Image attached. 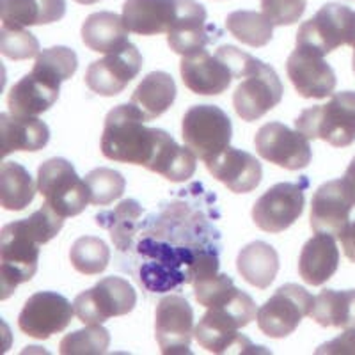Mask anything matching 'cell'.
Returning a JSON list of instances; mask_svg holds the SVG:
<instances>
[{
  "label": "cell",
  "instance_id": "40",
  "mask_svg": "<svg viewBox=\"0 0 355 355\" xmlns=\"http://www.w3.org/2000/svg\"><path fill=\"white\" fill-rule=\"evenodd\" d=\"M306 0H261V9L274 27L293 25L306 11Z\"/></svg>",
  "mask_w": 355,
  "mask_h": 355
},
{
  "label": "cell",
  "instance_id": "12",
  "mask_svg": "<svg viewBox=\"0 0 355 355\" xmlns=\"http://www.w3.org/2000/svg\"><path fill=\"white\" fill-rule=\"evenodd\" d=\"M75 307L55 291H37L28 297L18 316V327L34 339H49L66 331L71 323Z\"/></svg>",
  "mask_w": 355,
  "mask_h": 355
},
{
  "label": "cell",
  "instance_id": "19",
  "mask_svg": "<svg viewBox=\"0 0 355 355\" xmlns=\"http://www.w3.org/2000/svg\"><path fill=\"white\" fill-rule=\"evenodd\" d=\"M182 80L196 94L202 96H217L227 91L234 75L222 57L211 55L206 50L183 55L180 62Z\"/></svg>",
  "mask_w": 355,
  "mask_h": 355
},
{
  "label": "cell",
  "instance_id": "33",
  "mask_svg": "<svg viewBox=\"0 0 355 355\" xmlns=\"http://www.w3.org/2000/svg\"><path fill=\"white\" fill-rule=\"evenodd\" d=\"M226 27L239 41L252 49H261L268 44L274 36V24L256 11H234L227 15Z\"/></svg>",
  "mask_w": 355,
  "mask_h": 355
},
{
  "label": "cell",
  "instance_id": "9",
  "mask_svg": "<svg viewBox=\"0 0 355 355\" xmlns=\"http://www.w3.org/2000/svg\"><path fill=\"white\" fill-rule=\"evenodd\" d=\"M315 297L299 284L277 288L270 299L258 309V327L268 338L283 339L293 334L306 316H311Z\"/></svg>",
  "mask_w": 355,
  "mask_h": 355
},
{
  "label": "cell",
  "instance_id": "20",
  "mask_svg": "<svg viewBox=\"0 0 355 355\" xmlns=\"http://www.w3.org/2000/svg\"><path fill=\"white\" fill-rule=\"evenodd\" d=\"M206 169L234 194H249L261 183L263 178L259 160L247 151L236 150L231 146L214 160L206 162Z\"/></svg>",
  "mask_w": 355,
  "mask_h": 355
},
{
  "label": "cell",
  "instance_id": "1",
  "mask_svg": "<svg viewBox=\"0 0 355 355\" xmlns=\"http://www.w3.org/2000/svg\"><path fill=\"white\" fill-rule=\"evenodd\" d=\"M64 226V217L57 214L49 202L28 218L6 224L0 233V277L6 300L20 284L28 283L37 272L40 245L55 239Z\"/></svg>",
  "mask_w": 355,
  "mask_h": 355
},
{
  "label": "cell",
  "instance_id": "15",
  "mask_svg": "<svg viewBox=\"0 0 355 355\" xmlns=\"http://www.w3.org/2000/svg\"><path fill=\"white\" fill-rule=\"evenodd\" d=\"M284 89L281 78L272 66L259 62L258 68L236 87L233 107L242 121H258L283 100Z\"/></svg>",
  "mask_w": 355,
  "mask_h": 355
},
{
  "label": "cell",
  "instance_id": "30",
  "mask_svg": "<svg viewBox=\"0 0 355 355\" xmlns=\"http://www.w3.org/2000/svg\"><path fill=\"white\" fill-rule=\"evenodd\" d=\"M311 316L322 327L355 329V290L320 291Z\"/></svg>",
  "mask_w": 355,
  "mask_h": 355
},
{
  "label": "cell",
  "instance_id": "2",
  "mask_svg": "<svg viewBox=\"0 0 355 355\" xmlns=\"http://www.w3.org/2000/svg\"><path fill=\"white\" fill-rule=\"evenodd\" d=\"M144 114L133 105H117L107 114L101 153L109 160L119 164H133L148 169L158 142V128H148Z\"/></svg>",
  "mask_w": 355,
  "mask_h": 355
},
{
  "label": "cell",
  "instance_id": "26",
  "mask_svg": "<svg viewBox=\"0 0 355 355\" xmlns=\"http://www.w3.org/2000/svg\"><path fill=\"white\" fill-rule=\"evenodd\" d=\"M66 0H2L0 18L2 27L25 28L33 25H49L62 20Z\"/></svg>",
  "mask_w": 355,
  "mask_h": 355
},
{
  "label": "cell",
  "instance_id": "29",
  "mask_svg": "<svg viewBox=\"0 0 355 355\" xmlns=\"http://www.w3.org/2000/svg\"><path fill=\"white\" fill-rule=\"evenodd\" d=\"M236 270L247 283L259 290H266L274 283L279 272L277 250L266 242H252L240 250Z\"/></svg>",
  "mask_w": 355,
  "mask_h": 355
},
{
  "label": "cell",
  "instance_id": "10",
  "mask_svg": "<svg viewBox=\"0 0 355 355\" xmlns=\"http://www.w3.org/2000/svg\"><path fill=\"white\" fill-rule=\"evenodd\" d=\"M309 189L307 176H300L295 183H277L268 189L252 206V220L265 233H283L304 211L306 190Z\"/></svg>",
  "mask_w": 355,
  "mask_h": 355
},
{
  "label": "cell",
  "instance_id": "7",
  "mask_svg": "<svg viewBox=\"0 0 355 355\" xmlns=\"http://www.w3.org/2000/svg\"><path fill=\"white\" fill-rule=\"evenodd\" d=\"M343 44L355 46V11L336 2L323 6L315 17L300 25L297 33V46L323 57Z\"/></svg>",
  "mask_w": 355,
  "mask_h": 355
},
{
  "label": "cell",
  "instance_id": "18",
  "mask_svg": "<svg viewBox=\"0 0 355 355\" xmlns=\"http://www.w3.org/2000/svg\"><path fill=\"white\" fill-rule=\"evenodd\" d=\"M288 78L302 98L323 100L334 93L336 73L323 55L304 46H297L286 62Z\"/></svg>",
  "mask_w": 355,
  "mask_h": 355
},
{
  "label": "cell",
  "instance_id": "16",
  "mask_svg": "<svg viewBox=\"0 0 355 355\" xmlns=\"http://www.w3.org/2000/svg\"><path fill=\"white\" fill-rule=\"evenodd\" d=\"M142 64L144 61L137 46L128 43L125 49L91 62L85 71V84L100 96H117L141 73Z\"/></svg>",
  "mask_w": 355,
  "mask_h": 355
},
{
  "label": "cell",
  "instance_id": "27",
  "mask_svg": "<svg viewBox=\"0 0 355 355\" xmlns=\"http://www.w3.org/2000/svg\"><path fill=\"white\" fill-rule=\"evenodd\" d=\"M128 33L123 17L110 11L93 12L82 24V41L89 50L98 53H114L125 49L130 43Z\"/></svg>",
  "mask_w": 355,
  "mask_h": 355
},
{
  "label": "cell",
  "instance_id": "39",
  "mask_svg": "<svg viewBox=\"0 0 355 355\" xmlns=\"http://www.w3.org/2000/svg\"><path fill=\"white\" fill-rule=\"evenodd\" d=\"M0 52L12 61H25L40 55V41L25 28H8L0 31Z\"/></svg>",
  "mask_w": 355,
  "mask_h": 355
},
{
  "label": "cell",
  "instance_id": "23",
  "mask_svg": "<svg viewBox=\"0 0 355 355\" xmlns=\"http://www.w3.org/2000/svg\"><path fill=\"white\" fill-rule=\"evenodd\" d=\"M339 250L336 239L327 233H316L302 247L299 258V274L304 283L322 286L338 272Z\"/></svg>",
  "mask_w": 355,
  "mask_h": 355
},
{
  "label": "cell",
  "instance_id": "41",
  "mask_svg": "<svg viewBox=\"0 0 355 355\" xmlns=\"http://www.w3.org/2000/svg\"><path fill=\"white\" fill-rule=\"evenodd\" d=\"M355 355V329H347L345 334L316 348V355Z\"/></svg>",
  "mask_w": 355,
  "mask_h": 355
},
{
  "label": "cell",
  "instance_id": "5",
  "mask_svg": "<svg viewBox=\"0 0 355 355\" xmlns=\"http://www.w3.org/2000/svg\"><path fill=\"white\" fill-rule=\"evenodd\" d=\"M37 192L62 217L80 215L89 205V190L66 158H50L37 169Z\"/></svg>",
  "mask_w": 355,
  "mask_h": 355
},
{
  "label": "cell",
  "instance_id": "13",
  "mask_svg": "<svg viewBox=\"0 0 355 355\" xmlns=\"http://www.w3.org/2000/svg\"><path fill=\"white\" fill-rule=\"evenodd\" d=\"M155 334L162 354H190L194 336V309L182 295H167L155 313Z\"/></svg>",
  "mask_w": 355,
  "mask_h": 355
},
{
  "label": "cell",
  "instance_id": "25",
  "mask_svg": "<svg viewBox=\"0 0 355 355\" xmlns=\"http://www.w3.org/2000/svg\"><path fill=\"white\" fill-rule=\"evenodd\" d=\"M198 169V157L189 146H180L166 130L158 133L157 150L151 158L148 171L162 174L174 183H182L194 176Z\"/></svg>",
  "mask_w": 355,
  "mask_h": 355
},
{
  "label": "cell",
  "instance_id": "21",
  "mask_svg": "<svg viewBox=\"0 0 355 355\" xmlns=\"http://www.w3.org/2000/svg\"><path fill=\"white\" fill-rule=\"evenodd\" d=\"M176 17V0H126L123 20L130 33L157 36L169 33Z\"/></svg>",
  "mask_w": 355,
  "mask_h": 355
},
{
  "label": "cell",
  "instance_id": "45",
  "mask_svg": "<svg viewBox=\"0 0 355 355\" xmlns=\"http://www.w3.org/2000/svg\"><path fill=\"white\" fill-rule=\"evenodd\" d=\"M352 66H354V71H355V46H354V59H352Z\"/></svg>",
  "mask_w": 355,
  "mask_h": 355
},
{
  "label": "cell",
  "instance_id": "14",
  "mask_svg": "<svg viewBox=\"0 0 355 355\" xmlns=\"http://www.w3.org/2000/svg\"><path fill=\"white\" fill-rule=\"evenodd\" d=\"M205 6L196 0H176V17L167 33V44L180 55L201 52L210 43L222 37L217 25L206 21Z\"/></svg>",
  "mask_w": 355,
  "mask_h": 355
},
{
  "label": "cell",
  "instance_id": "37",
  "mask_svg": "<svg viewBox=\"0 0 355 355\" xmlns=\"http://www.w3.org/2000/svg\"><path fill=\"white\" fill-rule=\"evenodd\" d=\"M110 347V334L101 325H89L62 338L59 352L62 355H103Z\"/></svg>",
  "mask_w": 355,
  "mask_h": 355
},
{
  "label": "cell",
  "instance_id": "32",
  "mask_svg": "<svg viewBox=\"0 0 355 355\" xmlns=\"http://www.w3.org/2000/svg\"><path fill=\"white\" fill-rule=\"evenodd\" d=\"M141 217L142 206L135 199H125L114 210L98 214L96 224L109 231L117 250L126 252L132 247L133 236L137 234Z\"/></svg>",
  "mask_w": 355,
  "mask_h": 355
},
{
  "label": "cell",
  "instance_id": "3",
  "mask_svg": "<svg viewBox=\"0 0 355 355\" xmlns=\"http://www.w3.org/2000/svg\"><path fill=\"white\" fill-rule=\"evenodd\" d=\"M256 304L245 291L236 290L217 306L208 307L206 315L194 329V338L205 350L211 354H226L233 347H252L247 338L239 334V329L256 320Z\"/></svg>",
  "mask_w": 355,
  "mask_h": 355
},
{
  "label": "cell",
  "instance_id": "42",
  "mask_svg": "<svg viewBox=\"0 0 355 355\" xmlns=\"http://www.w3.org/2000/svg\"><path fill=\"white\" fill-rule=\"evenodd\" d=\"M341 243H343L345 256L350 259L352 263H355V222L348 224V227L345 230V233L341 234Z\"/></svg>",
  "mask_w": 355,
  "mask_h": 355
},
{
  "label": "cell",
  "instance_id": "31",
  "mask_svg": "<svg viewBox=\"0 0 355 355\" xmlns=\"http://www.w3.org/2000/svg\"><path fill=\"white\" fill-rule=\"evenodd\" d=\"M36 198V185L27 169L17 162L0 166V205L8 211L25 210Z\"/></svg>",
  "mask_w": 355,
  "mask_h": 355
},
{
  "label": "cell",
  "instance_id": "38",
  "mask_svg": "<svg viewBox=\"0 0 355 355\" xmlns=\"http://www.w3.org/2000/svg\"><path fill=\"white\" fill-rule=\"evenodd\" d=\"M192 286H194L196 300L205 307L217 306L236 290L233 279L226 274H218V272L199 275L192 281Z\"/></svg>",
  "mask_w": 355,
  "mask_h": 355
},
{
  "label": "cell",
  "instance_id": "17",
  "mask_svg": "<svg viewBox=\"0 0 355 355\" xmlns=\"http://www.w3.org/2000/svg\"><path fill=\"white\" fill-rule=\"evenodd\" d=\"M355 206V196L345 180L323 183L311 199V227L315 233L341 234L350 224V214Z\"/></svg>",
  "mask_w": 355,
  "mask_h": 355
},
{
  "label": "cell",
  "instance_id": "24",
  "mask_svg": "<svg viewBox=\"0 0 355 355\" xmlns=\"http://www.w3.org/2000/svg\"><path fill=\"white\" fill-rule=\"evenodd\" d=\"M59 85L31 71L9 89V112L17 116H40L59 100Z\"/></svg>",
  "mask_w": 355,
  "mask_h": 355
},
{
  "label": "cell",
  "instance_id": "36",
  "mask_svg": "<svg viewBox=\"0 0 355 355\" xmlns=\"http://www.w3.org/2000/svg\"><path fill=\"white\" fill-rule=\"evenodd\" d=\"M85 185L89 190V202L94 206H107L125 194L126 180L121 173L100 167L85 176Z\"/></svg>",
  "mask_w": 355,
  "mask_h": 355
},
{
  "label": "cell",
  "instance_id": "43",
  "mask_svg": "<svg viewBox=\"0 0 355 355\" xmlns=\"http://www.w3.org/2000/svg\"><path fill=\"white\" fill-rule=\"evenodd\" d=\"M343 180L347 182V185L350 187V190L354 192V196H355V157H354V160L350 162V166H348V169H347V173H345Z\"/></svg>",
  "mask_w": 355,
  "mask_h": 355
},
{
  "label": "cell",
  "instance_id": "35",
  "mask_svg": "<svg viewBox=\"0 0 355 355\" xmlns=\"http://www.w3.org/2000/svg\"><path fill=\"white\" fill-rule=\"evenodd\" d=\"M69 261L73 268L84 275H98L105 270L110 261V249L96 236H82L71 245Z\"/></svg>",
  "mask_w": 355,
  "mask_h": 355
},
{
  "label": "cell",
  "instance_id": "6",
  "mask_svg": "<svg viewBox=\"0 0 355 355\" xmlns=\"http://www.w3.org/2000/svg\"><path fill=\"white\" fill-rule=\"evenodd\" d=\"M182 137L196 157L206 164L230 148L233 125L220 107L194 105L183 116Z\"/></svg>",
  "mask_w": 355,
  "mask_h": 355
},
{
  "label": "cell",
  "instance_id": "22",
  "mask_svg": "<svg viewBox=\"0 0 355 355\" xmlns=\"http://www.w3.org/2000/svg\"><path fill=\"white\" fill-rule=\"evenodd\" d=\"M0 139L4 157L15 151H40L49 144L50 128L36 116L0 114Z\"/></svg>",
  "mask_w": 355,
  "mask_h": 355
},
{
  "label": "cell",
  "instance_id": "34",
  "mask_svg": "<svg viewBox=\"0 0 355 355\" xmlns=\"http://www.w3.org/2000/svg\"><path fill=\"white\" fill-rule=\"evenodd\" d=\"M78 68V57L75 50L68 46H52L36 57L33 73L43 77L44 80L61 87L62 82L69 80Z\"/></svg>",
  "mask_w": 355,
  "mask_h": 355
},
{
  "label": "cell",
  "instance_id": "8",
  "mask_svg": "<svg viewBox=\"0 0 355 355\" xmlns=\"http://www.w3.org/2000/svg\"><path fill=\"white\" fill-rule=\"evenodd\" d=\"M137 304V293L123 277L101 279L91 290L82 291L73 302L75 315L85 325H101L116 316L132 313Z\"/></svg>",
  "mask_w": 355,
  "mask_h": 355
},
{
  "label": "cell",
  "instance_id": "44",
  "mask_svg": "<svg viewBox=\"0 0 355 355\" xmlns=\"http://www.w3.org/2000/svg\"><path fill=\"white\" fill-rule=\"evenodd\" d=\"M75 2H78V4H82V6H91V4H96V2H100V0H75Z\"/></svg>",
  "mask_w": 355,
  "mask_h": 355
},
{
  "label": "cell",
  "instance_id": "4",
  "mask_svg": "<svg viewBox=\"0 0 355 355\" xmlns=\"http://www.w3.org/2000/svg\"><path fill=\"white\" fill-rule=\"evenodd\" d=\"M295 128L309 141L329 142L334 148H347L355 142V93L332 94L325 105L302 110L295 119Z\"/></svg>",
  "mask_w": 355,
  "mask_h": 355
},
{
  "label": "cell",
  "instance_id": "28",
  "mask_svg": "<svg viewBox=\"0 0 355 355\" xmlns=\"http://www.w3.org/2000/svg\"><path fill=\"white\" fill-rule=\"evenodd\" d=\"M176 93V82L169 73L153 71L142 78L130 103L137 107L148 121H153L173 107Z\"/></svg>",
  "mask_w": 355,
  "mask_h": 355
},
{
  "label": "cell",
  "instance_id": "11",
  "mask_svg": "<svg viewBox=\"0 0 355 355\" xmlns=\"http://www.w3.org/2000/svg\"><path fill=\"white\" fill-rule=\"evenodd\" d=\"M256 151L263 160L288 171L306 169L313 158L309 139L283 123H266L254 137Z\"/></svg>",
  "mask_w": 355,
  "mask_h": 355
}]
</instances>
